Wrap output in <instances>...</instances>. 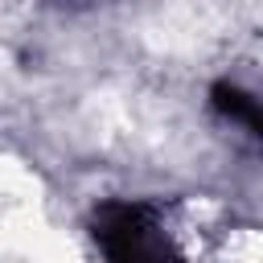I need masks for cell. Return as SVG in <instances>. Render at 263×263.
I'll use <instances>...</instances> for the list:
<instances>
[{
	"label": "cell",
	"instance_id": "obj_1",
	"mask_svg": "<svg viewBox=\"0 0 263 263\" xmlns=\"http://www.w3.org/2000/svg\"><path fill=\"white\" fill-rule=\"evenodd\" d=\"M95 242L107 263H181L160 234L156 218L140 201H107L95 210Z\"/></svg>",
	"mask_w": 263,
	"mask_h": 263
},
{
	"label": "cell",
	"instance_id": "obj_2",
	"mask_svg": "<svg viewBox=\"0 0 263 263\" xmlns=\"http://www.w3.org/2000/svg\"><path fill=\"white\" fill-rule=\"evenodd\" d=\"M210 107H214L218 115L242 123L251 136L263 140V99L247 95V90L234 86V82H214V86H210Z\"/></svg>",
	"mask_w": 263,
	"mask_h": 263
}]
</instances>
